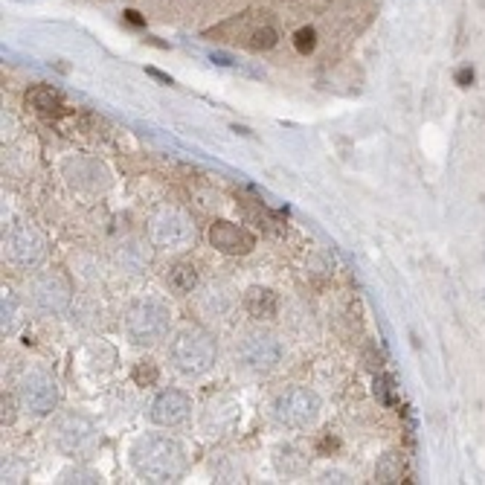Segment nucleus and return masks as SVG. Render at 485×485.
<instances>
[{
    "label": "nucleus",
    "instance_id": "1a4fd4ad",
    "mask_svg": "<svg viewBox=\"0 0 485 485\" xmlns=\"http://www.w3.org/2000/svg\"><path fill=\"white\" fill-rule=\"evenodd\" d=\"M17 401L29 416H50L58 407V384L44 372H29L17 386Z\"/></svg>",
    "mask_w": 485,
    "mask_h": 485
},
{
    "label": "nucleus",
    "instance_id": "f03ea898",
    "mask_svg": "<svg viewBox=\"0 0 485 485\" xmlns=\"http://www.w3.org/2000/svg\"><path fill=\"white\" fill-rule=\"evenodd\" d=\"M169 360L174 366V372H181L186 378H201L216 366L218 346L204 328H183L169 343Z\"/></svg>",
    "mask_w": 485,
    "mask_h": 485
},
{
    "label": "nucleus",
    "instance_id": "6e6552de",
    "mask_svg": "<svg viewBox=\"0 0 485 485\" xmlns=\"http://www.w3.org/2000/svg\"><path fill=\"white\" fill-rule=\"evenodd\" d=\"M29 300L41 314H62L73 300V288L64 274L47 270L29 279Z\"/></svg>",
    "mask_w": 485,
    "mask_h": 485
},
{
    "label": "nucleus",
    "instance_id": "aec40b11",
    "mask_svg": "<svg viewBox=\"0 0 485 485\" xmlns=\"http://www.w3.org/2000/svg\"><path fill=\"white\" fill-rule=\"evenodd\" d=\"M0 314H3V337H12L17 328L24 325V308L12 290H3V302H0Z\"/></svg>",
    "mask_w": 485,
    "mask_h": 485
},
{
    "label": "nucleus",
    "instance_id": "2eb2a0df",
    "mask_svg": "<svg viewBox=\"0 0 485 485\" xmlns=\"http://www.w3.org/2000/svg\"><path fill=\"white\" fill-rule=\"evenodd\" d=\"M244 311L253 320H274L279 311V297L270 288L253 285V288H247V294H244Z\"/></svg>",
    "mask_w": 485,
    "mask_h": 485
},
{
    "label": "nucleus",
    "instance_id": "6ab92c4d",
    "mask_svg": "<svg viewBox=\"0 0 485 485\" xmlns=\"http://www.w3.org/2000/svg\"><path fill=\"white\" fill-rule=\"evenodd\" d=\"M166 282H169V288L174 290V294L186 297V294H192V290L198 288V270H195V265H189V262H178V265L169 267Z\"/></svg>",
    "mask_w": 485,
    "mask_h": 485
},
{
    "label": "nucleus",
    "instance_id": "cd10ccee",
    "mask_svg": "<svg viewBox=\"0 0 485 485\" xmlns=\"http://www.w3.org/2000/svg\"><path fill=\"white\" fill-rule=\"evenodd\" d=\"M363 360H366V366H370V370L378 375L381 372V366H384V358L375 352V346H370V349H366V352H363Z\"/></svg>",
    "mask_w": 485,
    "mask_h": 485
},
{
    "label": "nucleus",
    "instance_id": "0eeeda50",
    "mask_svg": "<svg viewBox=\"0 0 485 485\" xmlns=\"http://www.w3.org/2000/svg\"><path fill=\"white\" fill-rule=\"evenodd\" d=\"M236 358L250 372H274L282 360V343L270 332H247L236 343Z\"/></svg>",
    "mask_w": 485,
    "mask_h": 485
},
{
    "label": "nucleus",
    "instance_id": "9d476101",
    "mask_svg": "<svg viewBox=\"0 0 485 485\" xmlns=\"http://www.w3.org/2000/svg\"><path fill=\"white\" fill-rule=\"evenodd\" d=\"M6 250H9V259L17 267H38L47 256V241L38 227L17 224V227H12L9 239H6Z\"/></svg>",
    "mask_w": 485,
    "mask_h": 485
},
{
    "label": "nucleus",
    "instance_id": "20e7f679",
    "mask_svg": "<svg viewBox=\"0 0 485 485\" xmlns=\"http://www.w3.org/2000/svg\"><path fill=\"white\" fill-rule=\"evenodd\" d=\"M148 241L166 250V253H181L195 244V224L178 206H160L148 218Z\"/></svg>",
    "mask_w": 485,
    "mask_h": 485
},
{
    "label": "nucleus",
    "instance_id": "f3484780",
    "mask_svg": "<svg viewBox=\"0 0 485 485\" xmlns=\"http://www.w3.org/2000/svg\"><path fill=\"white\" fill-rule=\"evenodd\" d=\"M407 477H410V471H407V459L404 454L398 451H390L384 454L375 465V482L381 485H395V482H407Z\"/></svg>",
    "mask_w": 485,
    "mask_h": 485
},
{
    "label": "nucleus",
    "instance_id": "b1692460",
    "mask_svg": "<svg viewBox=\"0 0 485 485\" xmlns=\"http://www.w3.org/2000/svg\"><path fill=\"white\" fill-rule=\"evenodd\" d=\"M131 378H134V384H137V386H154V384H157V378H160V370H157V363H154V360H137V363H134Z\"/></svg>",
    "mask_w": 485,
    "mask_h": 485
},
{
    "label": "nucleus",
    "instance_id": "a878e982",
    "mask_svg": "<svg viewBox=\"0 0 485 485\" xmlns=\"http://www.w3.org/2000/svg\"><path fill=\"white\" fill-rule=\"evenodd\" d=\"M294 47H297V52H302V55H311V52L317 50V32H314V27L297 29V32H294Z\"/></svg>",
    "mask_w": 485,
    "mask_h": 485
},
{
    "label": "nucleus",
    "instance_id": "dca6fc26",
    "mask_svg": "<svg viewBox=\"0 0 485 485\" xmlns=\"http://www.w3.org/2000/svg\"><path fill=\"white\" fill-rule=\"evenodd\" d=\"M24 102H27V108H32L35 113H41V116H62L64 113V96L58 93L55 87H50V85L29 87L27 96H24Z\"/></svg>",
    "mask_w": 485,
    "mask_h": 485
},
{
    "label": "nucleus",
    "instance_id": "a211bd4d",
    "mask_svg": "<svg viewBox=\"0 0 485 485\" xmlns=\"http://www.w3.org/2000/svg\"><path fill=\"white\" fill-rule=\"evenodd\" d=\"M116 262H120L122 270H128V274H143L151 262V256H148V247L143 241L128 239L120 244V250H116Z\"/></svg>",
    "mask_w": 485,
    "mask_h": 485
},
{
    "label": "nucleus",
    "instance_id": "bb28decb",
    "mask_svg": "<svg viewBox=\"0 0 485 485\" xmlns=\"http://www.w3.org/2000/svg\"><path fill=\"white\" fill-rule=\"evenodd\" d=\"M0 421L3 424H12L15 421V398L3 393V398H0Z\"/></svg>",
    "mask_w": 485,
    "mask_h": 485
},
{
    "label": "nucleus",
    "instance_id": "ddd939ff",
    "mask_svg": "<svg viewBox=\"0 0 485 485\" xmlns=\"http://www.w3.org/2000/svg\"><path fill=\"white\" fill-rule=\"evenodd\" d=\"M239 419H241V404L221 395L209 401V407L204 410V430L209 436H227L239 424Z\"/></svg>",
    "mask_w": 485,
    "mask_h": 485
},
{
    "label": "nucleus",
    "instance_id": "c85d7f7f",
    "mask_svg": "<svg viewBox=\"0 0 485 485\" xmlns=\"http://www.w3.org/2000/svg\"><path fill=\"white\" fill-rule=\"evenodd\" d=\"M456 85H459V87L474 85V70H471V67H462V70L456 73Z\"/></svg>",
    "mask_w": 485,
    "mask_h": 485
},
{
    "label": "nucleus",
    "instance_id": "423d86ee",
    "mask_svg": "<svg viewBox=\"0 0 485 485\" xmlns=\"http://www.w3.org/2000/svg\"><path fill=\"white\" fill-rule=\"evenodd\" d=\"M320 416V398L308 386H290L279 393L274 401V419L288 430H305L311 428Z\"/></svg>",
    "mask_w": 485,
    "mask_h": 485
},
{
    "label": "nucleus",
    "instance_id": "7ed1b4c3",
    "mask_svg": "<svg viewBox=\"0 0 485 485\" xmlns=\"http://www.w3.org/2000/svg\"><path fill=\"white\" fill-rule=\"evenodd\" d=\"M169 323H171V311L169 305L157 297H146L128 305L125 311V335L134 346H154L169 335Z\"/></svg>",
    "mask_w": 485,
    "mask_h": 485
},
{
    "label": "nucleus",
    "instance_id": "4468645a",
    "mask_svg": "<svg viewBox=\"0 0 485 485\" xmlns=\"http://www.w3.org/2000/svg\"><path fill=\"white\" fill-rule=\"evenodd\" d=\"M64 171H67V181L73 186H79V189L96 192V189H105L108 186V171L99 163H96V160H85V157L70 160L64 166Z\"/></svg>",
    "mask_w": 485,
    "mask_h": 485
},
{
    "label": "nucleus",
    "instance_id": "f8f14e48",
    "mask_svg": "<svg viewBox=\"0 0 485 485\" xmlns=\"http://www.w3.org/2000/svg\"><path fill=\"white\" fill-rule=\"evenodd\" d=\"M148 416L160 428H178V424L189 421V416H192V398L183 390H163L151 401Z\"/></svg>",
    "mask_w": 485,
    "mask_h": 485
},
{
    "label": "nucleus",
    "instance_id": "4be33fe9",
    "mask_svg": "<svg viewBox=\"0 0 485 485\" xmlns=\"http://www.w3.org/2000/svg\"><path fill=\"white\" fill-rule=\"evenodd\" d=\"M276 29L274 27H270V24H259L253 32H250V38H247V50H253V52H262V50H270V47H276Z\"/></svg>",
    "mask_w": 485,
    "mask_h": 485
},
{
    "label": "nucleus",
    "instance_id": "393cba45",
    "mask_svg": "<svg viewBox=\"0 0 485 485\" xmlns=\"http://www.w3.org/2000/svg\"><path fill=\"white\" fill-rule=\"evenodd\" d=\"M58 482H64V485H93V482H102V474H96L90 468H67L62 471V477H58Z\"/></svg>",
    "mask_w": 485,
    "mask_h": 485
},
{
    "label": "nucleus",
    "instance_id": "39448f33",
    "mask_svg": "<svg viewBox=\"0 0 485 485\" xmlns=\"http://www.w3.org/2000/svg\"><path fill=\"white\" fill-rule=\"evenodd\" d=\"M50 439H52L55 448L70 459H85L99 448V430H96V424L82 413L58 416L50 428Z\"/></svg>",
    "mask_w": 485,
    "mask_h": 485
},
{
    "label": "nucleus",
    "instance_id": "f257e3e1",
    "mask_svg": "<svg viewBox=\"0 0 485 485\" xmlns=\"http://www.w3.org/2000/svg\"><path fill=\"white\" fill-rule=\"evenodd\" d=\"M131 468L143 482L166 485L178 482L186 471V451L178 439L166 433H148L140 436L131 448Z\"/></svg>",
    "mask_w": 485,
    "mask_h": 485
},
{
    "label": "nucleus",
    "instance_id": "5701e85b",
    "mask_svg": "<svg viewBox=\"0 0 485 485\" xmlns=\"http://www.w3.org/2000/svg\"><path fill=\"white\" fill-rule=\"evenodd\" d=\"M372 393H375L378 404H384V407H395V404H398L395 381H393L390 375H384V372H378V375H375V381H372Z\"/></svg>",
    "mask_w": 485,
    "mask_h": 485
},
{
    "label": "nucleus",
    "instance_id": "c756f323",
    "mask_svg": "<svg viewBox=\"0 0 485 485\" xmlns=\"http://www.w3.org/2000/svg\"><path fill=\"white\" fill-rule=\"evenodd\" d=\"M125 21H128L131 27H146V17H143L137 9H128V12H125Z\"/></svg>",
    "mask_w": 485,
    "mask_h": 485
},
{
    "label": "nucleus",
    "instance_id": "9b49d317",
    "mask_svg": "<svg viewBox=\"0 0 485 485\" xmlns=\"http://www.w3.org/2000/svg\"><path fill=\"white\" fill-rule=\"evenodd\" d=\"M209 244L224 256H247L256 247V236L244 224L236 221H212L209 227Z\"/></svg>",
    "mask_w": 485,
    "mask_h": 485
},
{
    "label": "nucleus",
    "instance_id": "412c9836",
    "mask_svg": "<svg viewBox=\"0 0 485 485\" xmlns=\"http://www.w3.org/2000/svg\"><path fill=\"white\" fill-rule=\"evenodd\" d=\"M276 468L285 474H302L308 468V456H305V451L294 448V444H285L276 456Z\"/></svg>",
    "mask_w": 485,
    "mask_h": 485
},
{
    "label": "nucleus",
    "instance_id": "7c9ffc66",
    "mask_svg": "<svg viewBox=\"0 0 485 485\" xmlns=\"http://www.w3.org/2000/svg\"><path fill=\"white\" fill-rule=\"evenodd\" d=\"M148 73L154 76V79H160V82H166V85H171V79H169V76H166V73H160V70H154V67H148Z\"/></svg>",
    "mask_w": 485,
    "mask_h": 485
}]
</instances>
